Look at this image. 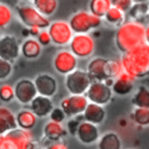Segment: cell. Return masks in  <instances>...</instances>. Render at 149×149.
<instances>
[{
	"label": "cell",
	"instance_id": "21",
	"mask_svg": "<svg viewBox=\"0 0 149 149\" xmlns=\"http://www.w3.org/2000/svg\"><path fill=\"white\" fill-rule=\"evenodd\" d=\"M66 134L65 128L63 127L62 123L55 122L52 120H49L44 126H43V135L47 140L51 142L61 141Z\"/></svg>",
	"mask_w": 149,
	"mask_h": 149
},
{
	"label": "cell",
	"instance_id": "42",
	"mask_svg": "<svg viewBox=\"0 0 149 149\" xmlns=\"http://www.w3.org/2000/svg\"><path fill=\"white\" fill-rule=\"evenodd\" d=\"M120 126H122V127H123V126H127V121H126L125 119H121V120H120Z\"/></svg>",
	"mask_w": 149,
	"mask_h": 149
},
{
	"label": "cell",
	"instance_id": "18",
	"mask_svg": "<svg viewBox=\"0 0 149 149\" xmlns=\"http://www.w3.org/2000/svg\"><path fill=\"white\" fill-rule=\"evenodd\" d=\"M29 107L37 118H45V116L50 115V113L55 106H54L51 98L37 94L33 99V101L29 104Z\"/></svg>",
	"mask_w": 149,
	"mask_h": 149
},
{
	"label": "cell",
	"instance_id": "24",
	"mask_svg": "<svg viewBox=\"0 0 149 149\" xmlns=\"http://www.w3.org/2000/svg\"><path fill=\"white\" fill-rule=\"evenodd\" d=\"M122 143L120 136L114 132H107L98 140V149H121Z\"/></svg>",
	"mask_w": 149,
	"mask_h": 149
},
{
	"label": "cell",
	"instance_id": "33",
	"mask_svg": "<svg viewBox=\"0 0 149 149\" xmlns=\"http://www.w3.org/2000/svg\"><path fill=\"white\" fill-rule=\"evenodd\" d=\"M15 98L14 87L9 84H3L0 86V100L2 102H10Z\"/></svg>",
	"mask_w": 149,
	"mask_h": 149
},
{
	"label": "cell",
	"instance_id": "32",
	"mask_svg": "<svg viewBox=\"0 0 149 149\" xmlns=\"http://www.w3.org/2000/svg\"><path fill=\"white\" fill-rule=\"evenodd\" d=\"M123 66L121 64V61H113V59H108L107 63V73L109 78H116L118 76H120L123 72Z\"/></svg>",
	"mask_w": 149,
	"mask_h": 149
},
{
	"label": "cell",
	"instance_id": "35",
	"mask_svg": "<svg viewBox=\"0 0 149 149\" xmlns=\"http://www.w3.org/2000/svg\"><path fill=\"white\" fill-rule=\"evenodd\" d=\"M49 116H50V120H52V121H55V122L62 123V122L65 120L66 114H65V112H64L61 107H54V109L51 111V113H50Z\"/></svg>",
	"mask_w": 149,
	"mask_h": 149
},
{
	"label": "cell",
	"instance_id": "38",
	"mask_svg": "<svg viewBox=\"0 0 149 149\" xmlns=\"http://www.w3.org/2000/svg\"><path fill=\"white\" fill-rule=\"evenodd\" d=\"M45 149H69V148H68V144L61 140V141L51 142Z\"/></svg>",
	"mask_w": 149,
	"mask_h": 149
},
{
	"label": "cell",
	"instance_id": "9",
	"mask_svg": "<svg viewBox=\"0 0 149 149\" xmlns=\"http://www.w3.org/2000/svg\"><path fill=\"white\" fill-rule=\"evenodd\" d=\"M85 95L90 102L104 106L112 100L113 91L112 87H109L105 81H92Z\"/></svg>",
	"mask_w": 149,
	"mask_h": 149
},
{
	"label": "cell",
	"instance_id": "30",
	"mask_svg": "<svg viewBox=\"0 0 149 149\" xmlns=\"http://www.w3.org/2000/svg\"><path fill=\"white\" fill-rule=\"evenodd\" d=\"M132 119L136 125L141 127H148L149 126V108L134 107L132 112Z\"/></svg>",
	"mask_w": 149,
	"mask_h": 149
},
{
	"label": "cell",
	"instance_id": "13",
	"mask_svg": "<svg viewBox=\"0 0 149 149\" xmlns=\"http://www.w3.org/2000/svg\"><path fill=\"white\" fill-rule=\"evenodd\" d=\"M88 102L85 94H71L61 101V108L65 112L66 116L72 118L83 114Z\"/></svg>",
	"mask_w": 149,
	"mask_h": 149
},
{
	"label": "cell",
	"instance_id": "5",
	"mask_svg": "<svg viewBox=\"0 0 149 149\" xmlns=\"http://www.w3.org/2000/svg\"><path fill=\"white\" fill-rule=\"evenodd\" d=\"M69 23L74 34H88L102 23V19L92 14L90 10H77L69 20Z\"/></svg>",
	"mask_w": 149,
	"mask_h": 149
},
{
	"label": "cell",
	"instance_id": "15",
	"mask_svg": "<svg viewBox=\"0 0 149 149\" xmlns=\"http://www.w3.org/2000/svg\"><path fill=\"white\" fill-rule=\"evenodd\" d=\"M76 137L80 143L87 144V146L98 142V140L100 139V132H99L98 125H94L92 122L84 120L83 122L79 123Z\"/></svg>",
	"mask_w": 149,
	"mask_h": 149
},
{
	"label": "cell",
	"instance_id": "22",
	"mask_svg": "<svg viewBox=\"0 0 149 149\" xmlns=\"http://www.w3.org/2000/svg\"><path fill=\"white\" fill-rule=\"evenodd\" d=\"M17 128L15 114L6 106H0V135Z\"/></svg>",
	"mask_w": 149,
	"mask_h": 149
},
{
	"label": "cell",
	"instance_id": "29",
	"mask_svg": "<svg viewBox=\"0 0 149 149\" xmlns=\"http://www.w3.org/2000/svg\"><path fill=\"white\" fill-rule=\"evenodd\" d=\"M126 13H123L121 9L112 6L109 8V10L106 13V15L104 16V20L106 21V23L114 26V27H120L126 20Z\"/></svg>",
	"mask_w": 149,
	"mask_h": 149
},
{
	"label": "cell",
	"instance_id": "40",
	"mask_svg": "<svg viewBox=\"0 0 149 149\" xmlns=\"http://www.w3.org/2000/svg\"><path fill=\"white\" fill-rule=\"evenodd\" d=\"M144 36H146V43L149 44V23L146 26V29H144Z\"/></svg>",
	"mask_w": 149,
	"mask_h": 149
},
{
	"label": "cell",
	"instance_id": "16",
	"mask_svg": "<svg viewBox=\"0 0 149 149\" xmlns=\"http://www.w3.org/2000/svg\"><path fill=\"white\" fill-rule=\"evenodd\" d=\"M107 63L108 59L104 57H94L88 62L86 71L92 81H105L109 78L107 73Z\"/></svg>",
	"mask_w": 149,
	"mask_h": 149
},
{
	"label": "cell",
	"instance_id": "20",
	"mask_svg": "<svg viewBox=\"0 0 149 149\" xmlns=\"http://www.w3.org/2000/svg\"><path fill=\"white\" fill-rule=\"evenodd\" d=\"M42 54V45L34 37H27L21 43V55L27 59H36Z\"/></svg>",
	"mask_w": 149,
	"mask_h": 149
},
{
	"label": "cell",
	"instance_id": "7",
	"mask_svg": "<svg viewBox=\"0 0 149 149\" xmlns=\"http://www.w3.org/2000/svg\"><path fill=\"white\" fill-rule=\"evenodd\" d=\"M48 31L51 37V42L56 45H68L70 44L74 33L68 21L56 20L50 23L48 27Z\"/></svg>",
	"mask_w": 149,
	"mask_h": 149
},
{
	"label": "cell",
	"instance_id": "1",
	"mask_svg": "<svg viewBox=\"0 0 149 149\" xmlns=\"http://www.w3.org/2000/svg\"><path fill=\"white\" fill-rule=\"evenodd\" d=\"M146 26L142 22L128 20L118 27L115 33V45L118 50L123 54L143 43H146L144 36Z\"/></svg>",
	"mask_w": 149,
	"mask_h": 149
},
{
	"label": "cell",
	"instance_id": "8",
	"mask_svg": "<svg viewBox=\"0 0 149 149\" xmlns=\"http://www.w3.org/2000/svg\"><path fill=\"white\" fill-rule=\"evenodd\" d=\"M69 45L71 52L77 58H88L95 49L94 40L90 34H74Z\"/></svg>",
	"mask_w": 149,
	"mask_h": 149
},
{
	"label": "cell",
	"instance_id": "3",
	"mask_svg": "<svg viewBox=\"0 0 149 149\" xmlns=\"http://www.w3.org/2000/svg\"><path fill=\"white\" fill-rule=\"evenodd\" d=\"M15 14L20 22L27 28L37 27L40 29H48L51 23L49 17H47L35 8L31 0H20L15 5Z\"/></svg>",
	"mask_w": 149,
	"mask_h": 149
},
{
	"label": "cell",
	"instance_id": "11",
	"mask_svg": "<svg viewBox=\"0 0 149 149\" xmlns=\"http://www.w3.org/2000/svg\"><path fill=\"white\" fill-rule=\"evenodd\" d=\"M21 55V44L19 40L9 34H3L0 36V57L14 62Z\"/></svg>",
	"mask_w": 149,
	"mask_h": 149
},
{
	"label": "cell",
	"instance_id": "36",
	"mask_svg": "<svg viewBox=\"0 0 149 149\" xmlns=\"http://www.w3.org/2000/svg\"><path fill=\"white\" fill-rule=\"evenodd\" d=\"M112 6L121 9L123 13L127 14L130 7L133 6V1L132 0H112Z\"/></svg>",
	"mask_w": 149,
	"mask_h": 149
},
{
	"label": "cell",
	"instance_id": "23",
	"mask_svg": "<svg viewBox=\"0 0 149 149\" xmlns=\"http://www.w3.org/2000/svg\"><path fill=\"white\" fill-rule=\"evenodd\" d=\"M15 118H16V123L17 127L21 129H26V130H31L37 122V116L33 113V111L29 108H22L20 111H17L15 113Z\"/></svg>",
	"mask_w": 149,
	"mask_h": 149
},
{
	"label": "cell",
	"instance_id": "27",
	"mask_svg": "<svg viewBox=\"0 0 149 149\" xmlns=\"http://www.w3.org/2000/svg\"><path fill=\"white\" fill-rule=\"evenodd\" d=\"M132 104L134 107L149 108V88L144 85L139 86L132 98Z\"/></svg>",
	"mask_w": 149,
	"mask_h": 149
},
{
	"label": "cell",
	"instance_id": "41",
	"mask_svg": "<svg viewBox=\"0 0 149 149\" xmlns=\"http://www.w3.org/2000/svg\"><path fill=\"white\" fill-rule=\"evenodd\" d=\"M133 3H140V2H149V0H132Z\"/></svg>",
	"mask_w": 149,
	"mask_h": 149
},
{
	"label": "cell",
	"instance_id": "2",
	"mask_svg": "<svg viewBox=\"0 0 149 149\" xmlns=\"http://www.w3.org/2000/svg\"><path fill=\"white\" fill-rule=\"evenodd\" d=\"M121 64L123 70L136 79L149 76V44L143 43L123 52L121 56Z\"/></svg>",
	"mask_w": 149,
	"mask_h": 149
},
{
	"label": "cell",
	"instance_id": "6",
	"mask_svg": "<svg viewBox=\"0 0 149 149\" xmlns=\"http://www.w3.org/2000/svg\"><path fill=\"white\" fill-rule=\"evenodd\" d=\"M92 83L86 70L76 69L65 76V87L70 94H85Z\"/></svg>",
	"mask_w": 149,
	"mask_h": 149
},
{
	"label": "cell",
	"instance_id": "25",
	"mask_svg": "<svg viewBox=\"0 0 149 149\" xmlns=\"http://www.w3.org/2000/svg\"><path fill=\"white\" fill-rule=\"evenodd\" d=\"M148 8H149V2H140V3H133L128 13L126 14L129 20L139 21L142 22L148 16Z\"/></svg>",
	"mask_w": 149,
	"mask_h": 149
},
{
	"label": "cell",
	"instance_id": "39",
	"mask_svg": "<svg viewBox=\"0 0 149 149\" xmlns=\"http://www.w3.org/2000/svg\"><path fill=\"white\" fill-rule=\"evenodd\" d=\"M41 30H42V29H40V28H37V27H31V28H28V34H29L31 37H36V36L40 34Z\"/></svg>",
	"mask_w": 149,
	"mask_h": 149
},
{
	"label": "cell",
	"instance_id": "31",
	"mask_svg": "<svg viewBox=\"0 0 149 149\" xmlns=\"http://www.w3.org/2000/svg\"><path fill=\"white\" fill-rule=\"evenodd\" d=\"M13 20V10L12 8L5 3L0 2V29L6 28Z\"/></svg>",
	"mask_w": 149,
	"mask_h": 149
},
{
	"label": "cell",
	"instance_id": "34",
	"mask_svg": "<svg viewBox=\"0 0 149 149\" xmlns=\"http://www.w3.org/2000/svg\"><path fill=\"white\" fill-rule=\"evenodd\" d=\"M13 72V65L12 62L6 61L0 57V80H5L10 77Z\"/></svg>",
	"mask_w": 149,
	"mask_h": 149
},
{
	"label": "cell",
	"instance_id": "12",
	"mask_svg": "<svg viewBox=\"0 0 149 149\" xmlns=\"http://www.w3.org/2000/svg\"><path fill=\"white\" fill-rule=\"evenodd\" d=\"M15 99L22 105H29L33 99L38 94L34 80L29 78H22L14 85Z\"/></svg>",
	"mask_w": 149,
	"mask_h": 149
},
{
	"label": "cell",
	"instance_id": "17",
	"mask_svg": "<svg viewBox=\"0 0 149 149\" xmlns=\"http://www.w3.org/2000/svg\"><path fill=\"white\" fill-rule=\"evenodd\" d=\"M136 80L135 77L123 71L120 76L114 79L112 85V91L116 95H127L134 90V81Z\"/></svg>",
	"mask_w": 149,
	"mask_h": 149
},
{
	"label": "cell",
	"instance_id": "28",
	"mask_svg": "<svg viewBox=\"0 0 149 149\" xmlns=\"http://www.w3.org/2000/svg\"><path fill=\"white\" fill-rule=\"evenodd\" d=\"M112 7V0H90L88 2V10L104 19V16L106 15V13L109 10V8Z\"/></svg>",
	"mask_w": 149,
	"mask_h": 149
},
{
	"label": "cell",
	"instance_id": "19",
	"mask_svg": "<svg viewBox=\"0 0 149 149\" xmlns=\"http://www.w3.org/2000/svg\"><path fill=\"white\" fill-rule=\"evenodd\" d=\"M84 120L92 122L94 125H101L106 119V111L102 105H98L94 102H88L84 113Z\"/></svg>",
	"mask_w": 149,
	"mask_h": 149
},
{
	"label": "cell",
	"instance_id": "43",
	"mask_svg": "<svg viewBox=\"0 0 149 149\" xmlns=\"http://www.w3.org/2000/svg\"><path fill=\"white\" fill-rule=\"evenodd\" d=\"M33 149H43V148H41V147H38V146H36L35 148H33Z\"/></svg>",
	"mask_w": 149,
	"mask_h": 149
},
{
	"label": "cell",
	"instance_id": "44",
	"mask_svg": "<svg viewBox=\"0 0 149 149\" xmlns=\"http://www.w3.org/2000/svg\"><path fill=\"white\" fill-rule=\"evenodd\" d=\"M148 16H149V8H148Z\"/></svg>",
	"mask_w": 149,
	"mask_h": 149
},
{
	"label": "cell",
	"instance_id": "4",
	"mask_svg": "<svg viewBox=\"0 0 149 149\" xmlns=\"http://www.w3.org/2000/svg\"><path fill=\"white\" fill-rule=\"evenodd\" d=\"M36 146L30 130L19 127L0 135V149H33Z\"/></svg>",
	"mask_w": 149,
	"mask_h": 149
},
{
	"label": "cell",
	"instance_id": "14",
	"mask_svg": "<svg viewBox=\"0 0 149 149\" xmlns=\"http://www.w3.org/2000/svg\"><path fill=\"white\" fill-rule=\"evenodd\" d=\"M34 83L37 93L44 97H54L58 90V83L56 78L49 73H38L34 78Z\"/></svg>",
	"mask_w": 149,
	"mask_h": 149
},
{
	"label": "cell",
	"instance_id": "37",
	"mask_svg": "<svg viewBox=\"0 0 149 149\" xmlns=\"http://www.w3.org/2000/svg\"><path fill=\"white\" fill-rule=\"evenodd\" d=\"M36 40L40 42V44H41L42 47H47V45H49V44L51 43L50 34H49V31L45 30V29H42V30L40 31V34L36 36Z\"/></svg>",
	"mask_w": 149,
	"mask_h": 149
},
{
	"label": "cell",
	"instance_id": "10",
	"mask_svg": "<svg viewBox=\"0 0 149 149\" xmlns=\"http://www.w3.org/2000/svg\"><path fill=\"white\" fill-rule=\"evenodd\" d=\"M78 58L71 52V50H59L56 52L52 59V65L56 72L66 76L68 73L77 69Z\"/></svg>",
	"mask_w": 149,
	"mask_h": 149
},
{
	"label": "cell",
	"instance_id": "26",
	"mask_svg": "<svg viewBox=\"0 0 149 149\" xmlns=\"http://www.w3.org/2000/svg\"><path fill=\"white\" fill-rule=\"evenodd\" d=\"M35 8L47 17L54 15L58 8V0H31Z\"/></svg>",
	"mask_w": 149,
	"mask_h": 149
}]
</instances>
